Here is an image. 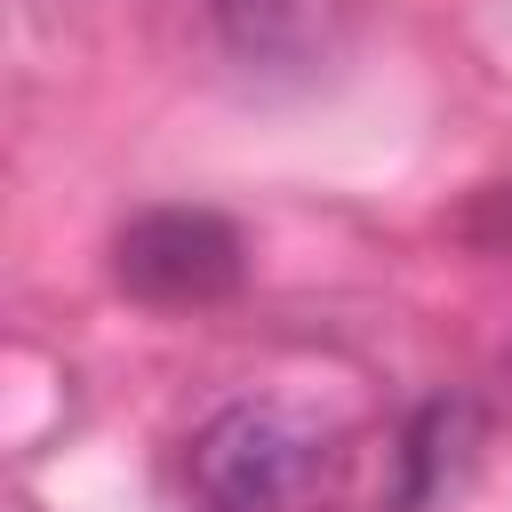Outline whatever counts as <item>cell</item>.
Wrapping results in <instances>:
<instances>
[{
    "label": "cell",
    "instance_id": "cell-2",
    "mask_svg": "<svg viewBox=\"0 0 512 512\" xmlns=\"http://www.w3.org/2000/svg\"><path fill=\"white\" fill-rule=\"evenodd\" d=\"M112 280L136 296V304H224L240 280H248V240L232 216L216 208H144L120 224L112 240Z\"/></svg>",
    "mask_w": 512,
    "mask_h": 512
},
{
    "label": "cell",
    "instance_id": "cell-3",
    "mask_svg": "<svg viewBox=\"0 0 512 512\" xmlns=\"http://www.w3.org/2000/svg\"><path fill=\"white\" fill-rule=\"evenodd\" d=\"M208 24L224 40V56L248 72L320 80L360 32V0H208Z\"/></svg>",
    "mask_w": 512,
    "mask_h": 512
},
{
    "label": "cell",
    "instance_id": "cell-1",
    "mask_svg": "<svg viewBox=\"0 0 512 512\" xmlns=\"http://www.w3.org/2000/svg\"><path fill=\"white\" fill-rule=\"evenodd\" d=\"M184 480L200 512H328L344 480V440L288 400H232L192 432Z\"/></svg>",
    "mask_w": 512,
    "mask_h": 512
},
{
    "label": "cell",
    "instance_id": "cell-4",
    "mask_svg": "<svg viewBox=\"0 0 512 512\" xmlns=\"http://www.w3.org/2000/svg\"><path fill=\"white\" fill-rule=\"evenodd\" d=\"M472 440H480L472 400H424V408L408 416L400 448H392V464H400V496H392V512H424V504L456 480V464L472 456Z\"/></svg>",
    "mask_w": 512,
    "mask_h": 512
},
{
    "label": "cell",
    "instance_id": "cell-5",
    "mask_svg": "<svg viewBox=\"0 0 512 512\" xmlns=\"http://www.w3.org/2000/svg\"><path fill=\"white\" fill-rule=\"evenodd\" d=\"M504 376H512V352H504Z\"/></svg>",
    "mask_w": 512,
    "mask_h": 512
}]
</instances>
